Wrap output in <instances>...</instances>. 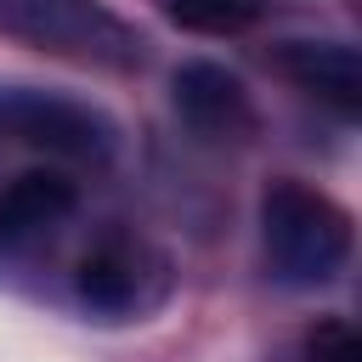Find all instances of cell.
<instances>
[{
    "label": "cell",
    "mask_w": 362,
    "mask_h": 362,
    "mask_svg": "<svg viewBox=\"0 0 362 362\" xmlns=\"http://www.w3.org/2000/svg\"><path fill=\"white\" fill-rule=\"evenodd\" d=\"M260 232H266V260L283 283L311 288L339 277V266L351 260V215L305 187V181H277L260 204Z\"/></svg>",
    "instance_id": "1"
},
{
    "label": "cell",
    "mask_w": 362,
    "mask_h": 362,
    "mask_svg": "<svg viewBox=\"0 0 362 362\" xmlns=\"http://www.w3.org/2000/svg\"><path fill=\"white\" fill-rule=\"evenodd\" d=\"M79 192L62 170H23L17 181L0 187V243L23 249L34 238H45L51 226H62L74 215Z\"/></svg>",
    "instance_id": "4"
},
{
    "label": "cell",
    "mask_w": 362,
    "mask_h": 362,
    "mask_svg": "<svg viewBox=\"0 0 362 362\" xmlns=\"http://www.w3.org/2000/svg\"><path fill=\"white\" fill-rule=\"evenodd\" d=\"M79 294H85L96 311H107V317L136 311V305H141V249L124 243V238L90 249V255L79 260Z\"/></svg>",
    "instance_id": "7"
},
{
    "label": "cell",
    "mask_w": 362,
    "mask_h": 362,
    "mask_svg": "<svg viewBox=\"0 0 362 362\" xmlns=\"http://www.w3.org/2000/svg\"><path fill=\"white\" fill-rule=\"evenodd\" d=\"M305 362H362V339H356V328L339 322V317L317 322V328L305 334Z\"/></svg>",
    "instance_id": "9"
},
{
    "label": "cell",
    "mask_w": 362,
    "mask_h": 362,
    "mask_svg": "<svg viewBox=\"0 0 362 362\" xmlns=\"http://www.w3.org/2000/svg\"><path fill=\"white\" fill-rule=\"evenodd\" d=\"M0 34L96 68H130L141 57L124 17H113L102 0H0Z\"/></svg>",
    "instance_id": "2"
},
{
    "label": "cell",
    "mask_w": 362,
    "mask_h": 362,
    "mask_svg": "<svg viewBox=\"0 0 362 362\" xmlns=\"http://www.w3.org/2000/svg\"><path fill=\"white\" fill-rule=\"evenodd\" d=\"M0 136L79 164H102L113 153V124L96 107L34 85H0Z\"/></svg>",
    "instance_id": "3"
},
{
    "label": "cell",
    "mask_w": 362,
    "mask_h": 362,
    "mask_svg": "<svg viewBox=\"0 0 362 362\" xmlns=\"http://www.w3.org/2000/svg\"><path fill=\"white\" fill-rule=\"evenodd\" d=\"M260 0H164V17L192 34H238L249 28Z\"/></svg>",
    "instance_id": "8"
},
{
    "label": "cell",
    "mask_w": 362,
    "mask_h": 362,
    "mask_svg": "<svg viewBox=\"0 0 362 362\" xmlns=\"http://www.w3.org/2000/svg\"><path fill=\"white\" fill-rule=\"evenodd\" d=\"M175 107L204 136H232L249 124V90L221 62H187L175 68Z\"/></svg>",
    "instance_id": "6"
},
{
    "label": "cell",
    "mask_w": 362,
    "mask_h": 362,
    "mask_svg": "<svg viewBox=\"0 0 362 362\" xmlns=\"http://www.w3.org/2000/svg\"><path fill=\"white\" fill-rule=\"evenodd\" d=\"M277 68L300 90H311L317 102H328L339 113H356L362 107V57L345 40H288L277 51Z\"/></svg>",
    "instance_id": "5"
}]
</instances>
